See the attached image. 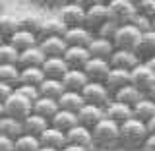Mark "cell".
I'll use <instances>...</instances> for the list:
<instances>
[{"label":"cell","mask_w":155,"mask_h":151,"mask_svg":"<svg viewBox=\"0 0 155 151\" xmlns=\"http://www.w3.org/2000/svg\"><path fill=\"white\" fill-rule=\"evenodd\" d=\"M147 136L149 134L143 122L130 118L118 126V147L124 151H140Z\"/></svg>","instance_id":"obj_1"},{"label":"cell","mask_w":155,"mask_h":151,"mask_svg":"<svg viewBox=\"0 0 155 151\" xmlns=\"http://www.w3.org/2000/svg\"><path fill=\"white\" fill-rule=\"evenodd\" d=\"M91 138H93V149H118V124L109 118H103L97 126L91 128Z\"/></svg>","instance_id":"obj_2"},{"label":"cell","mask_w":155,"mask_h":151,"mask_svg":"<svg viewBox=\"0 0 155 151\" xmlns=\"http://www.w3.org/2000/svg\"><path fill=\"white\" fill-rule=\"evenodd\" d=\"M107 8H109L110 21H114L118 27L132 23L136 14H138L136 2H132V0H110V2H107Z\"/></svg>","instance_id":"obj_3"},{"label":"cell","mask_w":155,"mask_h":151,"mask_svg":"<svg viewBox=\"0 0 155 151\" xmlns=\"http://www.w3.org/2000/svg\"><path fill=\"white\" fill-rule=\"evenodd\" d=\"M140 39H142V33H140L132 23H128V25H120L118 29H116L114 37H113V47L116 48V51L136 52Z\"/></svg>","instance_id":"obj_4"},{"label":"cell","mask_w":155,"mask_h":151,"mask_svg":"<svg viewBox=\"0 0 155 151\" xmlns=\"http://www.w3.org/2000/svg\"><path fill=\"white\" fill-rule=\"evenodd\" d=\"M109 19H110V16H109L107 2H93V4H89V6L85 8V21H84V27L95 35L97 29H99L101 25H105Z\"/></svg>","instance_id":"obj_5"},{"label":"cell","mask_w":155,"mask_h":151,"mask_svg":"<svg viewBox=\"0 0 155 151\" xmlns=\"http://www.w3.org/2000/svg\"><path fill=\"white\" fill-rule=\"evenodd\" d=\"M31 113H33V105L29 103L27 99H23L21 95H18L16 91L4 101V114L10 116V118H14V120L23 122Z\"/></svg>","instance_id":"obj_6"},{"label":"cell","mask_w":155,"mask_h":151,"mask_svg":"<svg viewBox=\"0 0 155 151\" xmlns=\"http://www.w3.org/2000/svg\"><path fill=\"white\" fill-rule=\"evenodd\" d=\"M81 97H84L85 105H95V107H101V109H105L113 101L109 89L103 84H93V81H87V85L81 89Z\"/></svg>","instance_id":"obj_7"},{"label":"cell","mask_w":155,"mask_h":151,"mask_svg":"<svg viewBox=\"0 0 155 151\" xmlns=\"http://www.w3.org/2000/svg\"><path fill=\"white\" fill-rule=\"evenodd\" d=\"M58 19L66 25V29H70V27H84L85 6H81V4H78V2L64 4V6L58 10Z\"/></svg>","instance_id":"obj_8"},{"label":"cell","mask_w":155,"mask_h":151,"mask_svg":"<svg viewBox=\"0 0 155 151\" xmlns=\"http://www.w3.org/2000/svg\"><path fill=\"white\" fill-rule=\"evenodd\" d=\"M153 84H155V76L149 72V68L145 66L143 62H140L138 66H134L132 70H130V85H134L140 93L145 95L151 89Z\"/></svg>","instance_id":"obj_9"},{"label":"cell","mask_w":155,"mask_h":151,"mask_svg":"<svg viewBox=\"0 0 155 151\" xmlns=\"http://www.w3.org/2000/svg\"><path fill=\"white\" fill-rule=\"evenodd\" d=\"M109 72H110L109 60H101V58H89L87 64L84 66V74L87 81H93V84H105Z\"/></svg>","instance_id":"obj_10"},{"label":"cell","mask_w":155,"mask_h":151,"mask_svg":"<svg viewBox=\"0 0 155 151\" xmlns=\"http://www.w3.org/2000/svg\"><path fill=\"white\" fill-rule=\"evenodd\" d=\"M76 118H78V124H80V126L91 130L93 126H97L101 120L105 118V109L95 107V105H84L76 113Z\"/></svg>","instance_id":"obj_11"},{"label":"cell","mask_w":155,"mask_h":151,"mask_svg":"<svg viewBox=\"0 0 155 151\" xmlns=\"http://www.w3.org/2000/svg\"><path fill=\"white\" fill-rule=\"evenodd\" d=\"M89 51L85 47H68L66 52L62 54V60L70 70H84V66L89 60Z\"/></svg>","instance_id":"obj_12"},{"label":"cell","mask_w":155,"mask_h":151,"mask_svg":"<svg viewBox=\"0 0 155 151\" xmlns=\"http://www.w3.org/2000/svg\"><path fill=\"white\" fill-rule=\"evenodd\" d=\"M66 142L68 145H78V147H84L87 151L93 149V138H91V130L84 128V126L76 124L72 130L66 132Z\"/></svg>","instance_id":"obj_13"},{"label":"cell","mask_w":155,"mask_h":151,"mask_svg":"<svg viewBox=\"0 0 155 151\" xmlns=\"http://www.w3.org/2000/svg\"><path fill=\"white\" fill-rule=\"evenodd\" d=\"M140 58L136 52H130V51H116L114 48V52H113V56L109 58V64L110 68H116V70H132L134 66H138L140 64Z\"/></svg>","instance_id":"obj_14"},{"label":"cell","mask_w":155,"mask_h":151,"mask_svg":"<svg viewBox=\"0 0 155 151\" xmlns=\"http://www.w3.org/2000/svg\"><path fill=\"white\" fill-rule=\"evenodd\" d=\"M62 39H64L66 47H85L87 48V45L93 39V33L87 31L85 27H70V29H66Z\"/></svg>","instance_id":"obj_15"},{"label":"cell","mask_w":155,"mask_h":151,"mask_svg":"<svg viewBox=\"0 0 155 151\" xmlns=\"http://www.w3.org/2000/svg\"><path fill=\"white\" fill-rule=\"evenodd\" d=\"M64 33H66V25L60 19L48 18V19H43L41 21V27L37 31V39L43 41V39H48V37H64Z\"/></svg>","instance_id":"obj_16"},{"label":"cell","mask_w":155,"mask_h":151,"mask_svg":"<svg viewBox=\"0 0 155 151\" xmlns=\"http://www.w3.org/2000/svg\"><path fill=\"white\" fill-rule=\"evenodd\" d=\"M39 48L45 54V58H62L68 47L62 37H48V39L39 41Z\"/></svg>","instance_id":"obj_17"},{"label":"cell","mask_w":155,"mask_h":151,"mask_svg":"<svg viewBox=\"0 0 155 151\" xmlns=\"http://www.w3.org/2000/svg\"><path fill=\"white\" fill-rule=\"evenodd\" d=\"M39 142H41V147L56 149V151L64 149L66 145H68V142H66V134H64V132H58V130L51 128V126H48L45 132L39 136Z\"/></svg>","instance_id":"obj_18"},{"label":"cell","mask_w":155,"mask_h":151,"mask_svg":"<svg viewBox=\"0 0 155 151\" xmlns=\"http://www.w3.org/2000/svg\"><path fill=\"white\" fill-rule=\"evenodd\" d=\"M103 85L109 89L110 95H114L116 91H120L122 87L130 85V72L128 70H116V68H110V72H109V76H107Z\"/></svg>","instance_id":"obj_19"},{"label":"cell","mask_w":155,"mask_h":151,"mask_svg":"<svg viewBox=\"0 0 155 151\" xmlns=\"http://www.w3.org/2000/svg\"><path fill=\"white\" fill-rule=\"evenodd\" d=\"M105 118L113 120V122H116L120 126L122 122L132 118V109H130L128 105L118 103V101H110V103L105 107Z\"/></svg>","instance_id":"obj_20"},{"label":"cell","mask_w":155,"mask_h":151,"mask_svg":"<svg viewBox=\"0 0 155 151\" xmlns=\"http://www.w3.org/2000/svg\"><path fill=\"white\" fill-rule=\"evenodd\" d=\"M43 62H45V54L41 52L39 45L19 52V56H18V68L19 70L21 68H41Z\"/></svg>","instance_id":"obj_21"},{"label":"cell","mask_w":155,"mask_h":151,"mask_svg":"<svg viewBox=\"0 0 155 151\" xmlns=\"http://www.w3.org/2000/svg\"><path fill=\"white\" fill-rule=\"evenodd\" d=\"M87 51H89V56L91 58H101V60H109L114 52V47L110 41L107 39H99V37H93L91 43L87 45Z\"/></svg>","instance_id":"obj_22"},{"label":"cell","mask_w":155,"mask_h":151,"mask_svg":"<svg viewBox=\"0 0 155 151\" xmlns=\"http://www.w3.org/2000/svg\"><path fill=\"white\" fill-rule=\"evenodd\" d=\"M68 70H70V68L66 66V62L62 60V58H45V62H43V66H41L43 76L51 77V80H62V76H64Z\"/></svg>","instance_id":"obj_23"},{"label":"cell","mask_w":155,"mask_h":151,"mask_svg":"<svg viewBox=\"0 0 155 151\" xmlns=\"http://www.w3.org/2000/svg\"><path fill=\"white\" fill-rule=\"evenodd\" d=\"M56 103H58V109L76 114L78 110L85 105V101H84V97H81V93H78V91H64V93L58 97Z\"/></svg>","instance_id":"obj_24"},{"label":"cell","mask_w":155,"mask_h":151,"mask_svg":"<svg viewBox=\"0 0 155 151\" xmlns=\"http://www.w3.org/2000/svg\"><path fill=\"white\" fill-rule=\"evenodd\" d=\"M60 81L66 91H78V93H81V89L87 85V77L84 70H68Z\"/></svg>","instance_id":"obj_25"},{"label":"cell","mask_w":155,"mask_h":151,"mask_svg":"<svg viewBox=\"0 0 155 151\" xmlns=\"http://www.w3.org/2000/svg\"><path fill=\"white\" fill-rule=\"evenodd\" d=\"M6 43H10V45L16 48L18 52H23V51H27V48H31V47H37L39 45V39L33 35V33H27V31L18 29V31L14 33Z\"/></svg>","instance_id":"obj_26"},{"label":"cell","mask_w":155,"mask_h":151,"mask_svg":"<svg viewBox=\"0 0 155 151\" xmlns=\"http://www.w3.org/2000/svg\"><path fill=\"white\" fill-rule=\"evenodd\" d=\"M153 116H155V103L149 101L147 97H142V99L132 107V118L140 120V122H143V124H147Z\"/></svg>","instance_id":"obj_27"},{"label":"cell","mask_w":155,"mask_h":151,"mask_svg":"<svg viewBox=\"0 0 155 151\" xmlns=\"http://www.w3.org/2000/svg\"><path fill=\"white\" fill-rule=\"evenodd\" d=\"M51 128H54L58 130V132H68V130H72L74 126L78 124V118H76V114L74 113H68V110H62V109H58V113L51 118Z\"/></svg>","instance_id":"obj_28"},{"label":"cell","mask_w":155,"mask_h":151,"mask_svg":"<svg viewBox=\"0 0 155 151\" xmlns=\"http://www.w3.org/2000/svg\"><path fill=\"white\" fill-rule=\"evenodd\" d=\"M136 54H138V58L142 62L155 56V31L153 29L147 33H142V39H140L138 48H136Z\"/></svg>","instance_id":"obj_29"},{"label":"cell","mask_w":155,"mask_h":151,"mask_svg":"<svg viewBox=\"0 0 155 151\" xmlns=\"http://www.w3.org/2000/svg\"><path fill=\"white\" fill-rule=\"evenodd\" d=\"M58 113V103L54 99H47V97H39V99L33 103V114L41 116L51 122V118Z\"/></svg>","instance_id":"obj_30"},{"label":"cell","mask_w":155,"mask_h":151,"mask_svg":"<svg viewBox=\"0 0 155 151\" xmlns=\"http://www.w3.org/2000/svg\"><path fill=\"white\" fill-rule=\"evenodd\" d=\"M64 85H62L60 80H51V77H45L39 85V97H47V99H54L58 101V97L64 93Z\"/></svg>","instance_id":"obj_31"},{"label":"cell","mask_w":155,"mask_h":151,"mask_svg":"<svg viewBox=\"0 0 155 151\" xmlns=\"http://www.w3.org/2000/svg\"><path fill=\"white\" fill-rule=\"evenodd\" d=\"M21 126H23V134H29V136H35V138H39L45 130L48 128V120H45V118H41V116H37V114H29L25 120L21 122Z\"/></svg>","instance_id":"obj_32"},{"label":"cell","mask_w":155,"mask_h":151,"mask_svg":"<svg viewBox=\"0 0 155 151\" xmlns=\"http://www.w3.org/2000/svg\"><path fill=\"white\" fill-rule=\"evenodd\" d=\"M142 97H145L143 93H140L138 89H136L134 85H126V87H122L120 91H116V93L113 95V101H118V103H122V105H128L130 109L138 103Z\"/></svg>","instance_id":"obj_33"},{"label":"cell","mask_w":155,"mask_h":151,"mask_svg":"<svg viewBox=\"0 0 155 151\" xmlns=\"http://www.w3.org/2000/svg\"><path fill=\"white\" fill-rule=\"evenodd\" d=\"M21 134H23V126H21L19 120H14V118H10V116H4V118L0 120V136L10 138V140L16 142Z\"/></svg>","instance_id":"obj_34"},{"label":"cell","mask_w":155,"mask_h":151,"mask_svg":"<svg viewBox=\"0 0 155 151\" xmlns=\"http://www.w3.org/2000/svg\"><path fill=\"white\" fill-rule=\"evenodd\" d=\"M43 80H45V76H43L41 68H21V70H19V84L18 85L39 87Z\"/></svg>","instance_id":"obj_35"},{"label":"cell","mask_w":155,"mask_h":151,"mask_svg":"<svg viewBox=\"0 0 155 151\" xmlns=\"http://www.w3.org/2000/svg\"><path fill=\"white\" fill-rule=\"evenodd\" d=\"M18 29H19V25H18L16 16H12V14H0V37L4 41H8Z\"/></svg>","instance_id":"obj_36"},{"label":"cell","mask_w":155,"mask_h":151,"mask_svg":"<svg viewBox=\"0 0 155 151\" xmlns=\"http://www.w3.org/2000/svg\"><path fill=\"white\" fill-rule=\"evenodd\" d=\"M0 81L16 87L19 84V68H18V64H2L0 66Z\"/></svg>","instance_id":"obj_37"},{"label":"cell","mask_w":155,"mask_h":151,"mask_svg":"<svg viewBox=\"0 0 155 151\" xmlns=\"http://www.w3.org/2000/svg\"><path fill=\"white\" fill-rule=\"evenodd\" d=\"M41 21H43V19L39 16H35V14H25V16L18 18L19 29H21V31H27V33H33L35 37H37L39 27H41Z\"/></svg>","instance_id":"obj_38"},{"label":"cell","mask_w":155,"mask_h":151,"mask_svg":"<svg viewBox=\"0 0 155 151\" xmlns=\"http://www.w3.org/2000/svg\"><path fill=\"white\" fill-rule=\"evenodd\" d=\"M14 147H16V151H39L41 149V142H39V138H35V136L21 134L14 142Z\"/></svg>","instance_id":"obj_39"},{"label":"cell","mask_w":155,"mask_h":151,"mask_svg":"<svg viewBox=\"0 0 155 151\" xmlns=\"http://www.w3.org/2000/svg\"><path fill=\"white\" fill-rule=\"evenodd\" d=\"M18 56H19V52L10 43L4 41L0 45V66L2 64H18Z\"/></svg>","instance_id":"obj_40"},{"label":"cell","mask_w":155,"mask_h":151,"mask_svg":"<svg viewBox=\"0 0 155 151\" xmlns=\"http://www.w3.org/2000/svg\"><path fill=\"white\" fill-rule=\"evenodd\" d=\"M136 12L153 21L155 19V0H140V2H136Z\"/></svg>","instance_id":"obj_41"},{"label":"cell","mask_w":155,"mask_h":151,"mask_svg":"<svg viewBox=\"0 0 155 151\" xmlns=\"http://www.w3.org/2000/svg\"><path fill=\"white\" fill-rule=\"evenodd\" d=\"M14 91H16L18 95H21L23 99H27L31 105L39 99V87H31V85H16V87H14Z\"/></svg>","instance_id":"obj_42"},{"label":"cell","mask_w":155,"mask_h":151,"mask_svg":"<svg viewBox=\"0 0 155 151\" xmlns=\"http://www.w3.org/2000/svg\"><path fill=\"white\" fill-rule=\"evenodd\" d=\"M116 29H118V25H116L114 21H107L105 25H101L99 29H97V33L93 37H99V39H107V41H110L113 43V37H114V33H116Z\"/></svg>","instance_id":"obj_43"},{"label":"cell","mask_w":155,"mask_h":151,"mask_svg":"<svg viewBox=\"0 0 155 151\" xmlns=\"http://www.w3.org/2000/svg\"><path fill=\"white\" fill-rule=\"evenodd\" d=\"M132 25L138 29L140 33H147V31H151V19H147V18L140 16V14H136V18H134Z\"/></svg>","instance_id":"obj_44"},{"label":"cell","mask_w":155,"mask_h":151,"mask_svg":"<svg viewBox=\"0 0 155 151\" xmlns=\"http://www.w3.org/2000/svg\"><path fill=\"white\" fill-rule=\"evenodd\" d=\"M14 93V87L12 85H8V84H2V81H0V103L4 105V101L8 99L10 95Z\"/></svg>","instance_id":"obj_45"},{"label":"cell","mask_w":155,"mask_h":151,"mask_svg":"<svg viewBox=\"0 0 155 151\" xmlns=\"http://www.w3.org/2000/svg\"><path fill=\"white\" fill-rule=\"evenodd\" d=\"M0 151H16V147H14V140L0 136Z\"/></svg>","instance_id":"obj_46"},{"label":"cell","mask_w":155,"mask_h":151,"mask_svg":"<svg viewBox=\"0 0 155 151\" xmlns=\"http://www.w3.org/2000/svg\"><path fill=\"white\" fill-rule=\"evenodd\" d=\"M140 151H155V136H147V140H145V143L142 145Z\"/></svg>","instance_id":"obj_47"},{"label":"cell","mask_w":155,"mask_h":151,"mask_svg":"<svg viewBox=\"0 0 155 151\" xmlns=\"http://www.w3.org/2000/svg\"><path fill=\"white\" fill-rule=\"evenodd\" d=\"M145 128H147V134H149V136H155V116L149 120L147 124H145Z\"/></svg>","instance_id":"obj_48"},{"label":"cell","mask_w":155,"mask_h":151,"mask_svg":"<svg viewBox=\"0 0 155 151\" xmlns=\"http://www.w3.org/2000/svg\"><path fill=\"white\" fill-rule=\"evenodd\" d=\"M143 64L147 66V68H149V72H151V74L155 76V56H153V58H147V60H145Z\"/></svg>","instance_id":"obj_49"},{"label":"cell","mask_w":155,"mask_h":151,"mask_svg":"<svg viewBox=\"0 0 155 151\" xmlns=\"http://www.w3.org/2000/svg\"><path fill=\"white\" fill-rule=\"evenodd\" d=\"M145 97H147L149 101H153V103H155V84L151 85V89H149L147 93H145Z\"/></svg>","instance_id":"obj_50"},{"label":"cell","mask_w":155,"mask_h":151,"mask_svg":"<svg viewBox=\"0 0 155 151\" xmlns=\"http://www.w3.org/2000/svg\"><path fill=\"white\" fill-rule=\"evenodd\" d=\"M60 151H87L84 147H78V145H66L64 149H60Z\"/></svg>","instance_id":"obj_51"},{"label":"cell","mask_w":155,"mask_h":151,"mask_svg":"<svg viewBox=\"0 0 155 151\" xmlns=\"http://www.w3.org/2000/svg\"><path fill=\"white\" fill-rule=\"evenodd\" d=\"M4 116H6V114H4V105H2V103H0V120H2V118H4Z\"/></svg>","instance_id":"obj_52"},{"label":"cell","mask_w":155,"mask_h":151,"mask_svg":"<svg viewBox=\"0 0 155 151\" xmlns=\"http://www.w3.org/2000/svg\"><path fill=\"white\" fill-rule=\"evenodd\" d=\"M39 151H56V149H48V147H41Z\"/></svg>","instance_id":"obj_53"},{"label":"cell","mask_w":155,"mask_h":151,"mask_svg":"<svg viewBox=\"0 0 155 151\" xmlns=\"http://www.w3.org/2000/svg\"><path fill=\"white\" fill-rule=\"evenodd\" d=\"M151 29H153V31H155V19H153V21H151Z\"/></svg>","instance_id":"obj_54"},{"label":"cell","mask_w":155,"mask_h":151,"mask_svg":"<svg viewBox=\"0 0 155 151\" xmlns=\"http://www.w3.org/2000/svg\"><path fill=\"white\" fill-rule=\"evenodd\" d=\"M0 14H2V2H0Z\"/></svg>","instance_id":"obj_55"},{"label":"cell","mask_w":155,"mask_h":151,"mask_svg":"<svg viewBox=\"0 0 155 151\" xmlns=\"http://www.w3.org/2000/svg\"><path fill=\"white\" fill-rule=\"evenodd\" d=\"M2 43H4V39H2V37H0V45H2Z\"/></svg>","instance_id":"obj_56"}]
</instances>
